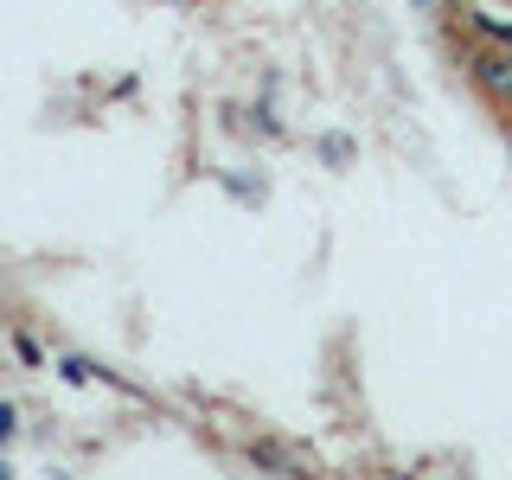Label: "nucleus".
<instances>
[{
  "label": "nucleus",
  "instance_id": "f03ea898",
  "mask_svg": "<svg viewBox=\"0 0 512 480\" xmlns=\"http://www.w3.org/2000/svg\"><path fill=\"white\" fill-rule=\"evenodd\" d=\"M474 26L493 32L500 45H512V13H500V7H474Z\"/></svg>",
  "mask_w": 512,
  "mask_h": 480
},
{
  "label": "nucleus",
  "instance_id": "f257e3e1",
  "mask_svg": "<svg viewBox=\"0 0 512 480\" xmlns=\"http://www.w3.org/2000/svg\"><path fill=\"white\" fill-rule=\"evenodd\" d=\"M468 77H474V84L487 90L500 109H512V45H487V52H474V58H468Z\"/></svg>",
  "mask_w": 512,
  "mask_h": 480
},
{
  "label": "nucleus",
  "instance_id": "7ed1b4c3",
  "mask_svg": "<svg viewBox=\"0 0 512 480\" xmlns=\"http://www.w3.org/2000/svg\"><path fill=\"white\" fill-rule=\"evenodd\" d=\"M13 436V410H0V442H7Z\"/></svg>",
  "mask_w": 512,
  "mask_h": 480
}]
</instances>
